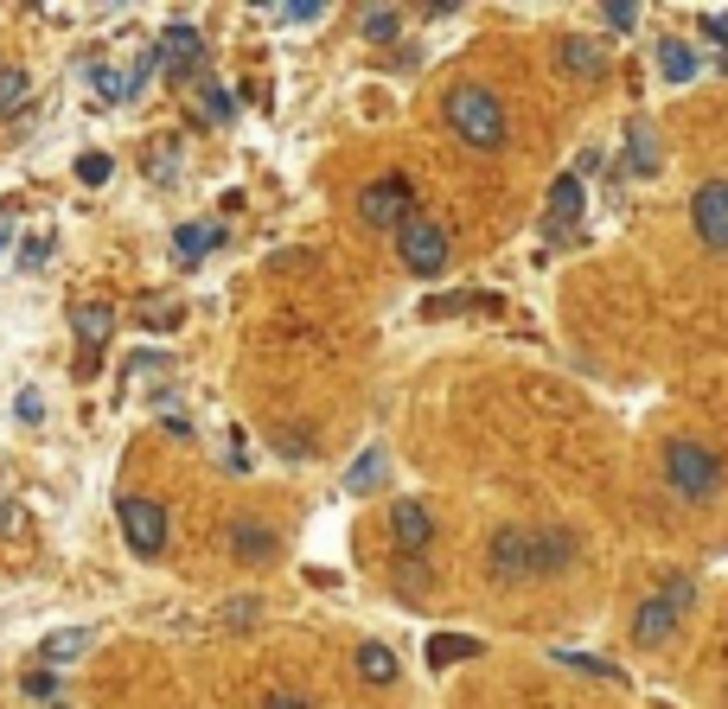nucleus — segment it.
<instances>
[{"label": "nucleus", "instance_id": "obj_42", "mask_svg": "<svg viewBox=\"0 0 728 709\" xmlns=\"http://www.w3.org/2000/svg\"><path fill=\"white\" fill-rule=\"evenodd\" d=\"M7 243H13V218H0V256H7Z\"/></svg>", "mask_w": 728, "mask_h": 709}, {"label": "nucleus", "instance_id": "obj_31", "mask_svg": "<svg viewBox=\"0 0 728 709\" xmlns=\"http://www.w3.org/2000/svg\"><path fill=\"white\" fill-rule=\"evenodd\" d=\"M562 665H576V672H588V677H607V684H619V665H607V659H582V652H556Z\"/></svg>", "mask_w": 728, "mask_h": 709}, {"label": "nucleus", "instance_id": "obj_8", "mask_svg": "<svg viewBox=\"0 0 728 709\" xmlns=\"http://www.w3.org/2000/svg\"><path fill=\"white\" fill-rule=\"evenodd\" d=\"M691 225H696V237H703L709 250H728V180H709V186H696Z\"/></svg>", "mask_w": 728, "mask_h": 709}, {"label": "nucleus", "instance_id": "obj_35", "mask_svg": "<svg viewBox=\"0 0 728 709\" xmlns=\"http://www.w3.org/2000/svg\"><path fill=\"white\" fill-rule=\"evenodd\" d=\"M275 448L288 454V460H294V454L307 460V454H314V442H307V428H282V435H275Z\"/></svg>", "mask_w": 728, "mask_h": 709}, {"label": "nucleus", "instance_id": "obj_17", "mask_svg": "<svg viewBox=\"0 0 728 709\" xmlns=\"http://www.w3.org/2000/svg\"><path fill=\"white\" fill-rule=\"evenodd\" d=\"M626 173L633 180H646V173H658V135L639 122V128H626Z\"/></svg>", "mask_w": 728, "mask_h": 709}, {"label": "nucleus", "instance_id": "obj_1", "mask_svg": "<svg viewBox=\"0 0 728 709\" xmlns=\"http://www.w3.org/2000/svg\"><path fill=\"white\" fill-rule=\"evenodd\" d=\"M447 128H454L474 153H499L505 148V128H511L499 90H486V83H454V90H447Z\"/></svg>", "mask_w": 728, "mask_h": 709}, {"label": "nucleus", "instance_id": "obj_37", "mask_svg": "<svg viewBox=\"0 0 728 709\" xmlns=\"http://www.w3.org/2000/svg\"><path fill=\"white\" fill-rule=\"evenodd\" d=\"M262 709H314V704H307L300 690H269V697H262Z\"/></svg>", "mask_w": 728, "mask_h": 709}, {"label": "nucleus", "instance_id": "obj_25", "mask_svg": "<svg viewBox=\"0 0 728 709\" xmlns=\"http://www.w3.org/2000/svg\"><path fill=\"white\" fill-rule=\"evenodd\" d=\"M198 115H205V122H230V115H237V96L224 90L218 77H205V83H198Z\"/></svg>", "mask_w": 728, "mask_h": 709}, {"label": "nucleus", "instance_id": "obj_32", "mask_svg": "<svg viewBox=\"0 0 728 709\" xmlns=\"http://www.w3.org/2000/svg\"><path fill=\"white\" fill-rule=\"evenodd\" d=\"M160 65H167V58H160V45H147L141 58L128 65V83H135V90H141V83H153V71H160Z\"/></svg>", "mask_w": 728, "mask_h": 709}, {"label": "nucleus", "instance_id": "obj_38", "mask_svg": "<svg viewBox=\"0 0 728 709\" xmlns=\"http://www.w3.org/2000/svg\"><path fill=\"white\" fill-rule=\"evenodd\" d=\"M147 327H153V333H173V327H180V307H147Z\"/></svg>", "mask_w": 728, "mask_h": 709}, {"label": "nucleus", "instance_id": "obj_12", "mask_svg": "<svg viewBox=\"0 0 728 709\" xmlns=\"http://www.w3.org/2000/svg\"><path fill=\"white\" fill-rule=\"evenodd\" d=\"M582 205H588V186H582V173H562L556 186H549V205H544V230L549 237H562V230L582 218Z\"/></svg>", "mask_w": 728, "mask_h": 709}, {"label": "nucleus", "instance_id": "obj_20", "mask_svg": "<svg viewBox=\"0 0 728 709\" xmlns=\"http://www.w3.org/2000/svg\"><path fill=\"white\" fill-rule=\"evenodd\" d=\"M384 467H390V454H384L377 442H371V448H364L359 460L345 467V492H352V499H359V492H371V485L384 480Z\"/></svg>", "mask_w": 728, "mask_h": 709}, {"label": "nucleus", "instance_id": "obj_41", "mask_svg": "<svg viewBox=\"0 0 728 709\" xmlns=\"http://www.w3.org/2000/svg\"><path fill=\"white\" fill-rule=\"evenodd\" d=\"M38 415H45V403H38L33 390H26V397H20V422H38Z\"/></svg>", "mask_w": 728, "mask_h": 709}, {"label": "nucleus", "instance_id": "obj_3", "mask_svg": "<svg viewBox=\"0 0 728 709\" xmlns=\"http://www.w3.org/2000/svg\"><path fill=\"white\" fill-rule=\"evenodd\" d=\"M691 601H696V582L691 575H671V582H658L652 595L633 607V645H664V639L684 627V614H691Z\"/></svg>", "mask_w": 728, "mask_h": 709}, {"label": "nucleus", "instance_id": "obj_29", "mask_svg": "<svg viewBox=\"0 0 728 709\" xmlns=\"http://www.w3.org/2000/svg\"><path fill=\"white\" fill-rule=\"evenodd\" d=\"M601 26H614V33H633V26H639V7H633V0H607V7H601Z\"/></svg>", "mask_w": 728, "mask_h": 709}, {"label": "nucleus", "instance_id": "obj_39", "mask_svg": "<svg viewBox=\"0 0 728 709\" xmlns=\"http://www.w3.org/2000/svg\"><path fill=\"white\" fill-rule=\"evenodd\" d=\"M243 620H255V601L243 595V601H230V607H224V627H243Z\"/></svg>", "mask_w": 728, "mask_h": 709}, {"label": "nucleus", "instance_id": "obj_15", "mask_svg": "<svg viewBox=\"0 0 728 709\" xmlns=\"http://www.w3.org/2000/svg\"><path fill=\"white\" fill-rule=\"evenodd\" d=\"M71 333L83 339V352L96 358V352H103V339L115 333V307H110V300H83V307L71 313Z\"/></svg>", "mask_w": 728, "mask_h": 709}, {"label": "nucleus", "instance_id": "obj_23", "mask_svg": "<svg viewBox=\"0 0 728 709\" xmlns=\"http://www.w3.org/2000/svg\"><path fill=\"white\" fill-rule=\"evenodd\" d=\"M359 677H364V684H397V652H390V645H377V639L359 645Z\"/></svg>", "mask_w": 728, "mask_h": 709}, {"label": "nucleus", "instance_id": "obj_19", "mask_svg": "<svg viewBox=\"0 0 728 709\" xmlns=\"http://www.w3.org/2000/svg\"><path fill=\"white\" fill-rule=\"evenodd\" d=\"M83 645H90V627H58V633L38 639V659H45V665H71Z\"/></svg>", "mask_w": 728, "mask_h": 709}, {"label": "nucleus", "instance_id": "obj_7", "mask_svg": "<svg viewBox=\"0 0 728 709\" xmlns=\"http://www.w3.org/2000/svg\"><path fill=\"white\" fill-rule=\"evenodd\" d=\"M390 537H397L402 557H429L435 550V512L422 499H397L390 505Z\"/></svg>", "mask_w": 728, "mask_h": 709}, {"label": "nucleus", "instance_id": "obj_18", "mask_svg": "<svg viewBox=\"0 0 728 709\" xmlns=\"http://www.w3.org/2000/svg\"><path fill=\"white\" fill-rule=\"evenodd\" d=\"M390 588L409 595V601H422L429 588H435V575H429V562H422V557H397V562H390Z\"/></svg>", "mask_w": 728, "mask_h": 709}, {"label": "nucleus", "instance_id": "obj_11", "mask_svg": "<svg viewBox=\"0 0 728 709\" xmlns=\"http://www.w3.org/2000/svg\"><path fill=\"white\" fill-rule=\"evenodd\" d=\"M160 58H167V71L173 77H192L198 65H205V33L185 26V20H173V26L160 33Z\"/></svg>", "mask_w": 728, "mask_h": 709}, {"label": "nucleus", "instance_id": "obj_2", "mask_svg": "<svg viewBox=\"0 0 728 709\" xmlns=\"http://www.w3.org/2000/svg\"><path fill=\"white\" fill-rule=\"evenodd\" d=\"M664 485L678 499H691V505H709V499H723L728 467L723 454L703 448V442H664Z\"/></svg>", "mask_w": 728, "mask_h": 709}, {"label": "nucleus", "instance_id": "obj_36", "mask_svg": "<svg viewBox=\"0 0 728 709\" xmlns=\"http://www.w3.org/2000/svg\"><path fill=\"white\" fill-rule=\"evenodd\" d=\"M703 38H716V45H728V7H716V13H703Z\"/></svg>", "mask_w": 728, "mask_h": 709}, {"label": "nucleus", "instance_id": "obj_13", "mask_svg": "<svg viewBox=\"0 0 728 709\" xmlns=\"http://www.w3.org/2000/svg\"><path fill=\"white\" fill-rule=\"evenodd\" d=\"M224 537H230V557H237V562H250V569L275 562V544H282V537H275V530H269L262 518H237L230 530H224Z\"/></svg>", "mask_w": 728, "mask_h": 709}, {"label": "nucleus", "instance_id": "obj_14", "mask_svg": "<svg viewBox=\"0 0 728 709\" xmlns=\"http://www.w3.org/2000/svg\"><path fill=\"white\" fill-rule=\"evenodd\" d=\"M531 562L537 575H562L576 562V530H531Z\"/></svg>", "mask_w": 728, "mask_h": 709}, {"label": "nucleus", "instance_id": "obj_26", "mask_svg": "<svg viewBox=\"0 0 728 709\" xmlns=\"http://www.w3.org/2000/svg\"><path fill=\"white\" fill-rule=\"evenodd\" d=\"M26 96H33V77L20 71V65H0V110H26Z\"/></svg>", "mask_w": 728, "mask_h": 709}, {"label": "nucleus", "instance_id": "obj_24", "mask_svg": "<svg viewBox=\"0 0 728 709\" xmlns=\"http://www.w3.org/2000/svg\"><path fill=\"white\" fill-rule=\"evenodd\" d=\"M359 33L371 38V45H390V38L402 33V13L397 7H359Z\"/></svg>", "mask_w": 728, "mask_h": 709}, {"label": "nucleus", "instance_id": "obj_5", "mask_svg": "<svg viewBox=\"0 0 728 709\" xmlns=\"http://www.w3.org/2000/svg\"><path fill=\"white\" fill-rule=\"evenodd\" d=\"M397 256L409 275H441L447 256H454V237H447V225H435V218H416L409 230H397Z\"/></svg>", "mask_w": 728, "mask_h": 709}, {"label": "nucleus", "instance_id": "obj_21", "mask_svg": "<svg viewBox=\"0 0 728 709\" xmlns=\"http://www.w3.org/2000/svg\"><path fill=\"white\" fill-rule=\"evenodd\" d=\"M474 652H479L474 633H435V639H429V665H435V672L460 665V659H474Z\"/></svg>", "mask_w": 728, "mask_h": 709}, {"label": "nucleus", "instance_id": "obj_16", "mask_svg": "<svg viewBox=\"0 0 728 709\" xmlns=\"http://www.w3.org/2000/svg\"><path fill=\"white\" fill-rule=\"evenodd\" d=\"M218 243H224V225H218V218H205V225H180V230H173V256H180V262H205L212 250H218Z\"/></svg>", "mask_w": 728, "mask_h": 709}, {"label": "nucleus", "instance_id": "obj_4", "mask_svg": "<svg viewBox=\"0 0 728 709\" xmlns=\"http://www.w3.org/2000/svg\"><path fill=\"white\" fill-rule=\"evenodd\" d=\"M359 218L371 230H409L416 225V186L402 173H384V180L359 186Z\"/></svg>", "mask_w": 728, "mask_h": 709}, {"label": "nucleus", "instance_id": "obj_10", "mask_svg": "<svg viewBox=\"0 0 728 709\" xmlns=\"http://www.w3.org/2000/svg\"><path fill=\"white\" fill-rule=\"evenodd\" d=\"M556 65H562V77H576V83H594V77L607 71V45H601L594 33H562Z\"/></svg>", "mask_w": 728, "mask_h": 709}, {"label": "nucleus", "instance_id": "obj_27", "mask_svg": "<svg viewBox=\"0 0 728 709\" xmlns=\"http://www.w3.org/2000/svg\"><path fill=\"white\" fill-rule=\"evenodd\" d=\"M90 83H96L103 103H128V96H135V83H128L122 71H110V65H90Z\"/></svg>", "mask_w": 728, "mask_h": 709}, {"label": "nucleus", "instance_id": "obj_9", "mask_svg": "<svg viewBox=\"0 0 728 709\" xmlns=\"http://www.w3.org/2000/svg\"><path fill=\"white\" fill-rule=\"evenodd\" d=\"M486 562H492V575H499V582H537L531 530H499V537H492V550H486Z\"/></svg>", "mask_w": 728, "mask_h": 709}, {"label": "nucleus", "instance_id": "obj_22", "mask_svg": "<svg viewBox=\"0 0 728 709\" xmlns=\"http://www.w3.org/2000/svg\"><path fill=\"white\" fill-rule=\"evenodd\" d=\"M658 71H664V83H691L696 77V52L684 45V38H664V45H658Z\"/></svg>", "mask_w": 728, "mask_h": 709}, {"label": "nucleus", "instance_id": "obj_28", "mask_svg": "<svg viewBox=\"0 0 728 709\" xmlns=\"http://www.w3.org/2000/svg\"><path fill=\"white\" fill-rule=\"evenodd\" d=\"M20 690H26L33 704H52V697H58V677H52V665H33V672L20 677Z\"/></svg>", "mask_w": 728, "mask_h": 709}, {"label": "nucleus", "instance_id": "obj_30", "mask_svg": "<svg viewBox=\"0 0 728 709\" xmlns=\"http://www.w3.org/2000/svg\"><path fill=\"white\" fill-rule=\"evenodd\" d=\"M110 173H115L110 153H83V160H77V180H83V186H103Z\"/></svg>", "mask_w": 728, "mask_h": 709}, {"label": "nucleus", "instance_id": "obj_33", "mask_svg": "<svg viewBox=\"0 0 728 709\" xmlns=\"http://www.w3.org/2000/svg\"><path fill=\"white\" fill-rule=\"evenodd\" d=\"M320 13H327L320 0H294V7H275V20H288V26H314Z\"/></svg>", "mask_w": 728, "mask_h": 709}, {"label": "nucleus", "instance_id": "obj_34", "mask_svg": "<svg viewBox=\"0 0 728 709\" xmlns=\"http://www.w3.org/2000/svg\"><path fill=\"white\" fill-rule=\"evenodd\" d=\"M45 256H52V237H45V230H33V237L20 243V268H38Z\"/></svg>", "mask_w": 728, "mask_h": 709}, {"label": "nucleus", "instance_id": "obj_6", "mask_svg": "<svg viewBox=\"0 0 728 709\" xmlns=\"http://www.w3.org/2000/svg\"><path fill=\"white\" fill-rule=\"evenodd\" d=\"M122 537H128V550L141 562H153L160 550H167V512L153 505V499H122Z\"/></svg>", "mask_w": 728, "mask_h": 709}, {"label": "nucleus", "instance_id": "obj_40", "mask_svg": "<svg viewBox=\"0 0 728 709\" xmlns=\"http://www.w3.org/2000/svg\"><path fill=\"white\" fill-rule=\"evenodd\" d=\"M454 307H460V295H435L422 313H429V320H441V313H454Z\"/></svg>", "mask_w": 728, "mask_h": 709}]
</instances>
